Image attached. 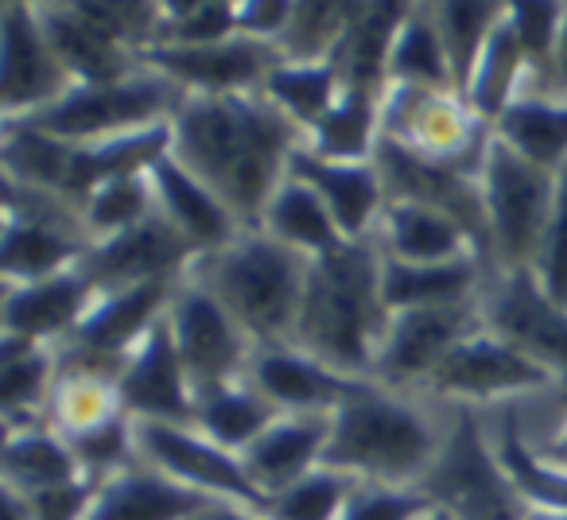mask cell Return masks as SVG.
<instances>
[{"instance_id":"c3c4849f","label":"cell","mask_w":567,"mask_h":520,"mask_svg":"<svg viewBox=\"0 0 567 520\" xmlns=\"http://www.w3.org/2000/svg\"><path fill=\"white\" fill-rule=\"evenodd\" d=\"M567 0H505V20L533 63V82L544 74L556 48L559 24H564Z\"/></svg>"},{"instance_id":"cb8c5ba5","label":"cell","mask_w":567,"mask_h":520,"mask_svg":"<svg viewBox=\"0 0 567 520\" xmlns=\"http://www.w3.org/2000/svg\"><path fill=\"white\" fill-rule=\"evenodd\" d=\"M331 443V412H284L257 443L241 450L245 470L265 497L323 466Z\"/></svg>"},{"instance_id":"5b68a950","label":"cell","mask_w":567,"mask_h":520,"mask_svg":"<svg viewBox=\"0 0 567 520\" xmlns=\"http://www.w3.org/2000/svg\"><path fill=\"white\" fill-rule=\"evenodd\" d=\"M164 156H172V121L144 128V133L86 144L51 141V136L20 125H4V133H0L4 179L51 190V195L79 206V210L97 187H105L110 179H121V175L152 171V164H159Z\"/></svg>"},{"instance_id":"bcb514c9","label":"cell","mask_w":567,"mask_h":520,"mask_svg":"<svg viewBox=\"0 0 567 520\" xmlns=\"http://www.w3.org/2000/svg\"><path fill=\"white\" fill-rule=\"evenodd\" d=\"M55 4H66V9L86 17L102 32L117 35L136 55L156 48L159 35H164V9H159V0H55Z\"/></svg>"},{"instance_id":"1f68e13d","label":"cell","mask_w":567,"mask_h":520,"mask_svg":"<svg viewBox=\"0 0 567 520\" xmlns=\"http://www.w3.org/2000/svg\"><path fill=\"white\" fill-rule=\"evenodd\" d=\"M59 381V350L0 334V416L4 427L43 419Z\"/></svg>"},{"instance_id":"7c38bea8","label":"cell","mask_w":567,"mask_h":520,"mask_svg":"<svg viewBox=\"0 0 567 520\" xmlns=\"http://www.w3.org/2000/svg\"><path fill=\"white\" fill-rule=\"evenodd\" d=\"M167 323H172L175 346H179V357L187 365L195 396L249 377L257 342L221 308L218 295L198 284L190 272L183 277L179 292H175L172 308H167Z\"/></svg>"},{"instance_id":"d590c367","label":"cell","mask_w":567,"mask_h":520,"mask_svg":"<svg viewBox=\"0 0 567 520\" xmlns=\"http://www.w3.org/2000/svg\"><path fill=\"white\" fill-rule=\"evenodd\" d=\"M385 94H365V90L342 86L339 102L331 105L323 121L308 133V148L323 159H339V164H365L378 156L381 136H385Z\"/></svg>"},{"instance_id":"7bdbcfd3","label":"cell","mask_w":567,"mask_h":520,"mask_svg":"<svg viewBox=\"0 0 567 520\" xmlns=\"http://www.w3.org/2000/svg\"><path fill=\"white\" fill-rule=\"evenodd\" d=\"M159 210L156 202V183H152V171H133L121 175V179H110L105 187H97L94 195L82 206V221H86L90 237L102 241V237H113L121 229H133L141 221H148L152 214Z\"/></svg>"},{"instance_id":"6125c7cd","label":"cell","mask_w":567,"mask_h":520,"mask_svg":"<svg viewBox=\"0 0 567 520\" xmlns=\"http://www.w3.org/2000/svg\"><path fill=\"white\" fill-rule=\"evenodd\" d=\"M424 520H455V517H451V512L447 509H432V512H427V517Z\"/></svg>"},{"instance_id":"7a4b0ae2","label":"cell","mask_w":567,"mask_h":520,"mask_svg":"<svg viewBox=\"0 0 567 520\" xmlns=\"http://www.w3.org/2000/svg\"><path fill=\"white\" fill-rule=\"evenodd\" d=\"M381 277H385V249L378 237L342 241L323 257H311L292 339L296 346L347 377L373 381L381 342L393 319V311L385 308Z\"/></svg>"},{"instance_id":"e575fe53","label":"cell","mask_w":567,"mask_h":520,"mask_svg":"<svg viewBox=\"0 0 567 520\" xmlns=\"http://www.w3.org/2000/svg\"><path fill=\"white\" fill-rule=\"evenodd\" d=\"M276 416H284V412L249 377L195 396V427L206 439H214L226 450H237V455L249 443H257L276 424Z\"/></svg>"},{"instance_id":"74e56055","label":"cell","mask_w":567,"mask_h":520,"mask_svg":"<svg viewBox=\"0 0 567 520\" xmlns=\"http://www.w3.org/2000/svg\"><path fill=\"white\" fill-rule=\"evenodd\" d=\"M260 94L292 121L303 136L331 113V105L342 94V74L334 66V59H284L268 82L260 86Z\"/></svg>"},{"instance_id":"836d02e7","label":"cell","mask_w":567,"mask_h":520,"mask_svg":"<svg viewBox=\"0 0 567 520\" xmlns=\"http://www.w3.org/2000/svg\"><path fill=\"white\" fill-rule=\"evenodd\" d=\"M528 86H533V63H528L520 40L513 35L509 20H502L497 32L489 35V43L482 48L478 63H474L471 79H466L463 97L486 125H497L502 113L509 110Z\"/></svg>"},{"instance_id":"680465c9","label":"cell","mask_w":567,"mask_h":520,"mask_svg":"<svg viewBox=\"0 0 567 520\" xmlns=\"http://www.w3.org/2000/svg\"><path fill=\"white\" fill-rule=\"evenodd\" d=\"M536 450H540V458H548L551 466H559V470H567V424L559 427L556 439L548 443H536Z\"/></svg>"},{"instance_id":"681fc988","label":"cell","mask_w":567,"mask_h":520,"mask_svg":"<svg viewBox=\"0 0 567 520\" xmlns=\"http://www.w3.org/2000/svg\"><path fill=\"white\" fill-rule=\"evenodd\" d=\"M533 277L551 303L567 308V167H559L556 206H551L548 229H544L540 249H536Z\"/></svg>"},{"instance_id":"ee69618b","label":"cell","mask_w":567,"mask_h":520,"mask_svg":"<svg viewBox=\"0 0 567 520\" xmlns=\"http://www.w3.org/2000/svg\"><path fill=\"white\" fill-rule=\"evenodd\" d=\"M358 481L362 478H354V474L316 466V470L303 474L300 481H292V486H284L280 493L268 497L265 517L268 520H339L342 505L350 501Z\"/></svg>"},{"instance_id":"ab89813d","label":"cell","mask_w":567,"mask_h":520,"mask_svg":"<svg viewBox=\"0 0 567 520\" xmlns=\"http://www.w3.org/2000/svg\"><path fill=\"white\" fill-rule=\"evenodd\" d=\"M121 393H117V381L105 377V373L94 370H79V365H63L59 362V381H55V393L48 401V419L63 439H74L82 431H94L97 424L105 419L121 416Z\"/></svg>"},{"instance_id":"9c48e42d","label":"cell","mask_w":567,"mask_h":520,"mask_svg":"<svg viewBox=\"0 0 567 520\" xmlns=\"http://www.w3.org/2000/svg\"><path fill=\"white\" fill-rule=\"evenodd\" d=\"M416 489L432 509H447L455 520H525L528 512L471 404L455 412L447 439Z\"/></svg>"},{"instance_id":"603a6c76","label":"cell","mask_w":567,"mask_h":520,"mask_svg":"<svg viewBox=\"0 0 567 520\" xmlns=\"http://www.w3.org/2000/svg\"><path fill=\"white\" fill-rule=\"evenodd\" d=\"M288 175L303 179L308 187L319 190V198L327 202V210L334 214L342 237L347 241H362V237H378L381 214L389 206V190L381 179L378 159H365V164H339V159H323L300 144L292 152V164Z\"/></svg>"},{"instance_id":"4316f807","label":"cell","mask_w":567,"mask_h":520,"mask_svg":"<svg viewBox=\"0 0 567 520\" xmlns=\"http://www.w3.org/2000/svg\"><path fill=\"white\" fill-rule=\"evenodd\" d=\"M416 4L420 0H365L331 55L342 74V86L365 90V94H385L389 55H393L396 35H401L404 20L416 12Z\"/></svg>"},{"instance_id":"3957f363","label":"cell","mask_w":567,"mask_h":520,"mask_svg":"<svg viewBox=\"0 0 567 520\" xmlns=\"http://www.w3.org/2000/svg\"><path fill=\"white\" fill-rule=\"evenodd\" d=\"M308 264L311 257L288 249L265 229H241L226 249L203 252L190 264V277L218 295L257 346H280L296 339Z\"/></svg>"},{"instance_id":"f35d334b","label":"cell","mask_w":567,"mask_h":520,"mask_svg":"<svg viewBox=\"0 0 567 520\" xmlns=\"http://www.w3.org/2000/svg\"><path fill=\"white\" fill-rule=\"evenodd\" d=\"M494 450L502 470L509 474L513 489H517L528 509H567V470H559L548 458H540L536 443L525 439L517 408L502 412Z\"/></svg>"},{"instance_id":"f546056e","label":"cell","mask_w":567,"mask_h":520,"mask_svg":"<svg viewBox=\"0 0 567 520\" xmlns=\"http://www.w3.org/2000/svg\"><path fill=\"white\" fill-rule=\"evenodd\" d=\"M378 241H381V249H385V257L416 260V264L478 257L474 237L466 233L451 214L435 210V206H424V202H404V198H389L385 214H381V226H378Z\"/></svg>"},{"instance_id":"60d3db41","label":"cell","mask_w":567,"mask_h":520,"mask_svg":"<svg viewBox=\"0 0 567 520\" xmlns=\"http://www.w3.org/2000/svg\"><path fill=\"white\" fill-rule=\"evenodd\" d=\"M389 86L458 90L443 35L435 28L432 12H427V0H420L416 12L404 20L401 35H396L393 55H389Z\"/></svg>"},{"instance_id":"6f0895ef","label":"cell","mask_w":567,"mask_h":520,"mask_svg":"<svg viewBox=\"0 0 567 520\" xmlns=\"http://www.w3.org/2000/svg\"><path fill=\"white\" fill-rule=\"evenodd\" d=\"M210 4H226V0H159V9H164V28L183 17H190V12L210 9Z\"/></svg>"},{"instance_id":"11a10c76","label":"cell","mask_w":567,"mask_h":520,"mask_svg":"<svg viewBox=\"0 0 567 520\" xmlns=\"http://www.w3.org/2000/svg\"><path fill=\"white\" fill-rule=\"evenodd\" d=\"M528 90H540V94H551V97H567V12H564V24H559L548 66H544V74Z\"/></svg>"},{"instance_id":"94428289","label":"cell","mask_w":567,"mask_h":520,"mask_svg":"<svg viewBox=\"0 0 567 520\" xmlns=\"http://www.w3.org/2000/svg\"><path fill=\"white\" fill-rule=\"evenodd\" d=\"M525 520H567V509H528Z\"/></svg>"},{"instance_id":"b9f144b4","label":"cell","mask_w":567,"mask_h":520,"mask_svg":"<svg viewBox=\"0 0 567 520\" xmlns=\"http://www.w3.org/2000/svg\"><path fill=\"white\" fill-rule=\"evenodd\" d=\"M427 12L440 28L451 71H455V86L463 94L482 48L505 20V0H427Z\"/></svg>"},{"instance_id":"f6af8a7d","label":"cell","mask_w":567,"mask_h":520,"mask_svg":"<svg viewBox=\"0 0 567 520\" xmlns=\"http://www.w3.org/2000/svg\"><path fill=\"white\" fill-rule=\"evenodd\" d=\"M365 0H296V24L284 40L288 59H331Z\"/></svg>"},{"instance_id":"9a60e30c","label":"cell","mask_w":567,"mask_h":520,"mask_svg":"<svg viewBox=\"0 0 567 520\" xmlns=\"http://www.w3.org/2000/svg\"><path fill=\"white\" fill-rule=\"evenodd\" d=\"M478 308L489 331L525 350L533 362H540L556 377V385L567 388V308L544 295L533 269L494 272L486 280Z\"/></svg>"},{"instance_id":"30bf717a","label":"cell","mask_w":567,"mask_h":520,"mask_svg":"<svg viewBox=\"0 0 567 520\" xmlns=\"http://www.w3.org/2000/svg\"><path fill=\"white\" fill-rule=\"evenodd\" d=\"M381 121L385 136L401 148L474 175H482V159L494 141V125H486L458 90L389 86Z\"/></svg>"},{"instance_id":"f907efd6","label":"cell","mask_w":567,"mask_h":520,"mask_svg":"<svg viewBox=\"0 0 567 520\" xmlns=\"http://www.w3.org/2000/svg\"><path fill=\"white\" fill-rule=\"evenodd\" d=\"M432 501L416 486H381V481H358L350 501L342 505L339 520H424Z\"/></svg>"},{"instance_id":"484cf974","label":"cell","mask_w":567,"mask_h":520,"mask_svg":"<svg viewBox=\"0 0 567 520\" xmlns=\"http://www.w3.org/2000/svg\"><path fill=\"white\" fill-rule=\"evenodd\" d=\"M210 501L214 497L195 493L141 458L102 481L86 520H198Z\"/></svg>"},{"instance_id":"816d5d0a","label":"cell","mask_w":567,"mask_h":520,"mask_svg":"<svg viewBox=\"0 0 567 520\" xmlns=\"http://www.w3.org/2000/svg\"><path fill=\"white\" fill-rule=\"evenodd\" d=\"M102 489V481L94 478H74V481H63V486H51V489H40V493H28L20 501L28 505L32 520H86L90 509H94V497ZM12 493V489H9Z\"/></svg>"},{"instance_id":"52a82bcc","label":"cell","mask_w":567,"mask_h":520,"mask_svg":"<svg viewBox=\"0 0 567 520\" xmlns=\"http://www.w3.org/2000/svg\"><path fill=\"white\" fill-rule=\"evenodd\" d=\"M482 202L489 221V260L494 272L533 269L540 237L556 206L559 171L513 152L505 141H489L482 159Z\"/></svg>"},{"instance_id":"44dd1931","label":"cell","mask_w":567,"mask_h":520,"mask_svg":"<svg viewBox=\"0 0 567 520\" xmlns=\"http://www.w3.org/2000/svg\"><path fill=\"white\" fill-rule=\"evenodd\" d=\"M97 288L82 269L55 272L32 284H4L0 292V334L40 346H63L86 311L94 308Z\"/></svg>"},{"instance_id":"7dc6e473","label":"cell","mask_w":567,"mask_h":520,"mask_svg":"<svg viewBox=\"0 0 567 520\" xmlns=\"http://www.w3.org/2000/svg\"><path fill=\"white\" fill-rule=\"evenodd\" d=\"M79 458V470L94 481H105L113 474L128 470L141 462V447H136V419L128 412L97 424L94 431H82L74 439H66Z\"/></svg>"},{"instance_id":"5bb4252c","label":"cell","mask_w":567,"mask_h":520,"mask_svg":"<svg viewBox=\"0 0 567 520\" xmlns=\"http://www.w3.org/2000/svg\"><path fill=\"white\" fill-rule=\"evenodd\" d=\"M556 385L540 362L517 350L509 339L494 334L486 323L466 334L455 350L440 362V370L427 381V393L447 396V401L482 404V401H509V396L544 393Z\"/></svg>"},{"instance_id":"8992f818","label":"cell","mask_w":567,"mask_h":520,"mask_svg":"<svg viewBox=\"0 0 567 520\" xmlns=\"http://www.w3.org/2000/svg\"><path fill=\"white\" fill-rule=\"evenodd\" d=\"M183 97L187 94L172 79L144 66V71L128 74L121 82H74L55 105L24 121H0V125L32 128V133L66 144L113 141V136L167 125L179 113Z\"/></svg>"},{"instance_id":"8fae6325","label":"cell","mask_w":567,"mask_h":520,"mask_svg":"<svg viewBox=\"0 0 567 520\" xmlns=\"http://www.w3.org/2000/svg\"><path fill=\"white\" fill-rule=\"evenodd\" d=\"M183 277L148 280V284L117 288V292H97L94 308L79 323V331L63 342L59 362L79 365V370H94L117 381L125 370L128 354L156 331V323L167 315L175 292H179Z\"/></svg>"},{"instance_id":"be15d7a7","label":"cell","mask_w":567,"mask_h":520,"mask_svg":"<svg viewBox=\"0 0 567 520\" xmlns=\"http://www.w3.org/2000/svg\"><path fill=\"white\" fill-rule=\"evenodd\" d=\"M4 4H32V9H43V4H51V0H4Z\"/></svg>"},{"instance_id":"6da1fadb","label":"cell","mask_w":567,"mask_h":520,"mask_svg":"<svg viewBox=\"0 0 567 520\" xmlns=\"http://www.w3.org/2000/svg\"><path fill=\"white\" fill-rule=\"evenodd\" d=\"M308 136L265 94H187L172 117V156L198 175L245 229L260 226L268 198Z\"/></svg>"},{"instance_id":"91938a15","label":"cell","mask_w":567,"mask_h":520,"mask_svg":"<svg viewBox=\"0 0 567 520\" xmlns=\"http://www.w3.org/2000/svg\"><path fill=\"white\" fill-rule=\"evenodd\" d=\"M4 501H9V520H32V512H28V505L20 501L17 493H9V489H4Z\"/></svg>"},{"instance_id":"f1b7e54d","label":"cell","mask_w":567,"mask_h":520,"mask_svg":"<svg viewBox=\"0 0 567 520\" xmlns=\"http://www.w3.org/2000/svg\"><path fill=\"white\" fill-rule=\"evenodd\" d=\"M43 32H48L51 48H55L59 63L66 66L74 82H121L128 74L144 71V59L136 55L128 43H121L117 35L102 32L97 24H90L86 17L71 12L66 4H43L40 9Z\"/></svg>"},{"instance_id":"277c9868","label":"cell","mask_w":567,"mask_h":520,"mask_svg":"<svg viewBox=\"0 0 567 520\" xmlns=\"http://www.w3.org/2000/svg\"><path fill=\"white\" fill-rule=\"evenodd\" d=\"M443 439L432 419L396 388L362 381L354 396L331 412V443L323 466L381 486H420Z\"/></svg>"},{"instance_id":"ac0fdd59","label":"cell","mask_w":567,"mask_h":520,"mask_svg":"<svg viewBox=\"0 0 567 520\" xmlns=\"http://www.w3.org/2000/svg\"><path fill=\"white\" fill-rule=\"evenodd\" d=\"M482 326L478 303H458V308H424V311H396L389 319L385 342H381L373 381L385 388H412L432 381L440 362Z\"/></svg>"},{"instance_id":"d4e9b609","label":"cell","mask_w":567,"mask_h":520,"mask_svg":"<svg viewBox=\"0 0 567 520\" xmlns=\"http://www.w3.org/2000/svg\"><path fill=\"white\" fill-rule=\"evenodd\" d=\"M152 183H156L159 214L195 245L198 257L214 249H226L245 229L237 221V214L175 156H164L159 164H152Z\"/></svg>"},{"instance_id":"ba28073f","label":"cell","mask_w":567,"mask_h":520,"mask_svg":"<svg viewBox=\"0 0 567 520\" xmlns=\"http://www.w3.org/2000/svg\"><path fill=\"white\" fill-rule=\"evenodd\" d=\"M82 210L40 187L4 179V233H0V280L32 284L55 272L79 269L90 252Z\"/></svg>"},{"instance_id":"d6a6232c","label":"cell","mask_w":567,"mask_h":520,"mask_svg":"<svg viewBox=\"0 0 567 520\" xmlns=\"http://www.w3.org/2000/svg\"><path fill=\"white\" fill-rule=\"evenodd\" d=\"M268 237L284 241L288 249L303 252V257H323L334 245H342L339 221L327 210V202L319 198L316 187H308L296 175H284V183L276 187V195L268 198L265 214H260V226Z\"/></svg>"},{"instance_id":"db71d44e","label":"cell","mask_w":567,"mask_h":520,"mask_svg":"<svg viewBox=\"0 0 567 520\" xmlns=\"http://www.w3.org/2000/svg\"><path fill=\"white\" fill-rule=\"evenodd\" d=\"M234 9L237 32L260 43H276V48H284L296 24V0H234Z\"/></svg>"},{"instance_id":"e0dca14e","label":"cell","mask_w":567,"mask_h":520,"mask_svg":"<svg viewBox=\"0 0 567 520\" xmlns=\"http://www.w3.org/2000/svg\"><path fill=\"white\" fill-rule=\"evenodd\" d=\"M144 66L172 79L183 94L195 97H221V94H260L268 74L284 63V48L260 43L249 35H234L221 43H198V48H159L144 51Z\"/></svg>"},{"instance_id":"4fadbf2b","label":"cell","mask_w":567,"mask_h":520,"mask_svg":"<svg viewBox=\"0 0 567 520\" xmlns=\"http://www.w3.org/2000/svg\"><path fill=\"white\" fill-rule=\"evenodd\" d=\"M136 447L148 466L159 474L183 481L195 493H206L214 501H234L245 509L265 512L268 497L257 489V481L245 470V458L237 450L218 447L190 424H136Z\"/></svg>"},{"instance_id":"2e32d148","label":"cell","mask_w":567,"mask_h":520,"mask_svg":"<svg viewBox=\"0 0 567 520\" xmlns=\"http://www.w3.org/2000/svg\"><path fill=\"white\" fill-rule=\"evenodd\" d=\"M74 79L59 63L40 9L4 4L0 9V121H24L55 105Z\"/></svg>"},{"instance_id":"d6986e66","label":"cell","mask_w":567,"mask_h":520,"mask_svg":"<svg viewBox=\"0 0 567 520\" xmlns=\"http://www.w3.org/2000/svg\"><path fill=\"white\" fill-rule=\"evenodd\" d=\"M195 260V245L156 210L141 226L121 229V233L90 245L79 269L86 272L97 292H117V288L148 284V280L187 277Z\"/></svg>"},{"instance_id":"7402d4cb","label":"cell","mask_w":567,"mask_h":520,"mask_svg":"<svg viewBox=\"0 0 567 520\" xmlns=\"http://www.w3.org/2000/svg\"><path fill=\"white\" fill-rule=\"evenodd\" d=\"M249 381L280 412H334L370 377H347L296 342H280V346L252 350Z\"/></svg>"},{"instance_id":"9f6ffc18","label":"cell","mask_w":567,"mask_h":520,"mask_svg":"<svg viewBox=\"0 0 567 520\" xmlns=\"http://www.w3.org/2000/svg\"><path fill=\"white\" fill-rule=\"evenodd\" d=\"M198 520H268V517L257 509H245V505H234V501H210Z\"/></svg>"},{"instance_id":"8d00e7d4","label":"cell","mask_w":567,"mask_h":520,"mask_svg":"<svg viewBox=\"0 0 567 520\" xmlns=\"http://www.w3.org/2000/svg\"><path fill=\"white\" fill-rule=\"evenodd\" d=\"M497 141L540 167H567V97H551L540 90H525L502 121L494 125Z\"/></svg>"},{"instance_id":"4dcf8cb0","label":"cell","mask_w":567,"mask_h":520,"mask_svg":"<svg viewBox=\"0 0 567 520\" xmlns=\"http://www.w3.org/2000/svg\"><path fill=\"white\" fill-rule=\"evenodd\" d=\"M0 470H4V489H12L20 497L82 478L71 443L48 419H35V424L24 427H4Z\"/></svg>"},{"instance_id":"f5cc1de1","label":"cell","mask_w":567,"mask_h":520,"mask_svg":"<svg viewBox=\"0 0 567 520\" xmlns=\"http://www.w3.org/2000/svg\"><path fill=\"white\" fill-rule=\"evenodd\" d=\"M234 35H241L237 32V9H234V0H226V4H210V9L190 12V17L167 24L164 35H159V43H172V48H198V43H221V40H234Z\"/></svg>"},{"instance_id":"ffe728a7","label":"cell","mask_w":567,"mask_h":520,"mask_svg":"<svg viewBox=\"0 0 567 520\" xmlns=\"http://www.w3.org/2000/svg\"><path fill=\"white\" fill-rule=\"evenodd\" d=\"M121 408L136 424H190L195 427V388H190L187 365L175 346L167 315L156 331L128 354L117 377Z\"/></svg>"},{"instance_id":"83f0119b","label":"cell","mask_w":567,"mask_h":520,"mask_svg":"<svg viewBox=\"0 0 567 520\" xmlns=\"http://www.w3.org/2000/svg\"><path fill=\"white\" fill-rule=\"evenodd\" d=\"M486 264L478 257L440 260V264H416V260L385 257V308L393 311H424V308H458V303H478L486 292Z\"/></svg>"}]
</instances>
